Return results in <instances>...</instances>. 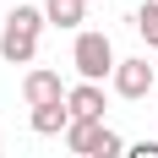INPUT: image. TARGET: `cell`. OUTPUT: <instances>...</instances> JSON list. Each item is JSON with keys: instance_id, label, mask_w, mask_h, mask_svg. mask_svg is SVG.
<instances>
[{"instance_id": "12", "label": "cell", "mask_w": 158, "mask_h": 158, "mask_svg": "<svg viewBox=\"0 0 158 158\" xmlns=\"http://www.w3.org/2000/svg\"><path fill=\"white\" fill-rule=\"evenodd\" d=\"M153 93H158V82H153Z\"/></svg>"}, {"instance_id": "8", "label": "cell", "mask_w": 158, "mask_h": 158, "mask_svg": "<svg viewBox=\"0 0 158 158\" xmlns=\"http://www.w3.org/2000/svg\"><path fill=\"white\" fill-rule=\"evenodd\" d=\"M82 0H44V22H55V27H77L82 22Z\"/></svg>"}, {"instance_id": "11", "label": "cell", "mask_w": 158, "mask_h": 158, "mask_svg": "<svg viewBox=\"0 0 158 158\" xmlns=\"http://www.w3.org/2000/svg\"><path fill=\"white\" fill-rule=\"evenodd\" d=\"M126 158H158V142H136V147H126Z\"/></svg>"}, {"instance_id": "9", "label": "cell", "mask_w": 158, "mask_h": 158, "mask_svg": "<svg viewBox=\"0 0 158 158\" xmlns=\"http://www.w3.org/2000/svg\"><path fill=\"white\" fill-rule=\"evenodd\" d=\"M87 158H126V142H120V131H109V126H104V131H98V142H93V153H87Z\"/></svg>"}, {"instance_id": "7", "label": "cell", "mask_w": 158, "mask_h": 158, "mask_svg": "<svg viewBox=\"0 0 158 158\" xmlns=\"http://www.w3.org/2000/svg\"><path fill=\"white\" fill-rule=\"evenodd\" d=\"M98 131H104V120H71V126H65V147L77 158H87L93 142H98Z\"/></svg>"}, {"instance_id": "4", "label": "cell", "mask_w": 158, "mask_h": 158, "mask_svg": "<svg viewBox=\"0 0 158 158\" xmlns=\"http://www.w3.org/2000/svg\"><path fill=\"white\" fill-rule=\"evenodd\" d=\"M109 82H114V93H120V98H147V93H153V82H158V71H153L147 60H120Z\"/></svg>"}, {"instance_id": "3", "label": "cell", "mask_w": 158, "mask_h": 158, "mask_svg": "<svg viewBox=\"0 0 158 158\" xmlns=\"http://www.w3.org/2000/svg\"><path fill=\"white\" fill-rule=\"evenodd\" d=\"M22 98H27V109L65 104V82H60V71H49V65H33L27 77H22Z\"/></svg>"}, {"instance_id": "14", "label": "cell", "mask_w": 158, "mask_h": 158, "mask_svg": "<svg viewBox=\"0 0 158 158\" xmlns=\"http://www.w3.org/2000/svg\"><path fill=\"white\" fill-rule=\"evenodd\" d=\"M0 158H6V153H0Z\"/></svg>"}, {"instance_id": "10", "label": "cell", "mask_w": 158, "mask_h": 158, "mask_svg": "<svg viewBox=\"0 0 158 158\" xmlns=\"http://www.w3.org/2000/svg\"><path fill=\"white\" fill-rule=\"evenodd\" d=\"M136 33H142L147 44L158 49V0H147V6H136Z\"/></svg>"}, {"instance_id": "6", "label": "cell", "mask_w": 158, "mask_h": 158, "mask_svg": "<svg viewBox=\"0 0 158 158\" xmlns=\"http://www.w3.org/2000/svg\"><path fill=\"white\" fill-rule=\"evenodd\" d=\"M65 126H71V109H65V104L33 109V131H38V136H65Z\"/></svg>"}, {"instance_id": "2", "label": "cell", "mask_w": 158, "mask_h": 158, "mask_svg": "<svg viewBox=\"0 0 158 158\" xmlns=\"http://www.w3.org/2000/svg\"><path fill=\"white\" fill-rule=\"evenodd\" d=\"M71 65H77L82 82H93V87H104V77H114V44L109 33H77V44H71Z\"/></svg>"}, {"instance_id": "13", "label": "cell", "mask_w": 158, "mask_h": 158, "mask_svg": "<svg viewBox=\"0 0 158 158\" xmlns=\"http://www.w3.org/2000/svg\"><path fill=\"white\" fill-rule=\"evenodd\" d=\"M82 6H87V0H82Z\"/></svg>"}, {"instance_id": "1", "label": "cell", "mask_w": 158, "mask_h": 158, "mask_svg": "<svg viewBox=\"0 0 158 158\" xmlns=\"http://www.w3.org/2000/svg\"><path fill=\"white\" fill-rule=\"evenodd\" d=\"M38 33H44V11L38 6H11L6 27H0V60L33 65L38 60Z\"/></svg>"}, {"instance_id": "5", "label": "cell", "mask_w": 158, "mask_h": 158, "mask_svg": "<svg viewBox=\"0 0 158 158\" xmlns=\"http://www.w3.org/2000/svg\"><path fill=\"white\" fill-rule=\"evenodd\" d=\"M65 109H71V120H104V87H93V82L65 87Z\"/></svg>"}]
</instances>
